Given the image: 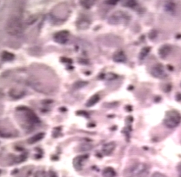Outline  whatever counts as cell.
Returning a JSON list of instances; mask_svg holds the SVG:
<instances>
[{"instance_id": "obj_1", "label": "cell", "mask_w": 181, "mask_h": 177, "mask_svg": "<svg viewBox=\"0 0 181 177\" xmlns=\"http://www.w3.org/2000/svg\"><path fill=\"white\" fill-rule=\"evenodd\" d=\"M148 170V166L143 163L136 164L126 168L123 175L125 177H143Z\"/></svg>"}, {"instance_id": "obj_2", "label": "cell", "mask_w": 181, "mask_h": 177, "mask_svg": "<svg viewBox=\"0 0 181 177\" xmlns=\"http://www.w3.org/2000/svg\"><path fill=\"white\" fill-rule=\"evenodd\" d=\"M181 121V115L176 110L167 112L164 120V124L168 128L173 129L176 128Z\"/></svg>"}, {"instance_id": "obj_3", "label": "cell", "mask_w": 181, "mask_h": 177, "mask_svg": "<svg viewBox=\"0 0 181 177\" xmlns=\"http://www.w3.org/2000/svg\"><path fill=\"white\" fill-rule=\"evenodd\" d=\"M129 19L130 16L127 13L119 10V11L113 13L112 15L110 16L108 23L112 25H119L125 23L127 20H129Z\"/></svg>"}, {"instance_id": "obj_4", "label": "cell", "mask_w": 181, "mask_h": 177, "mask_svg": "<svg viewBox=\"0 0 181 177\" xmlns=\"http://www.w3.org/2000/svg\"><path fill=\"white\" fill-rule=\"evenodd\" d=\"M151 73L152 77L160 79L165 78V77H167V76H168L166 72L165 71V68L164 66L160 63L155 65V66L152 68Z\"/></svg>"}, {"instance_id": "obj_5", "label": "cell", "mask_w": 181, "mask_h": 177, "mask_svg": "<svg viewBox=\"0 0 181 177\" xmlns=\"http://www.w3.org/2000/svg\"><path fill=\"white\" fill-rule=\"evenodd\" d=\"M68 38H69V32L67 31H61L60 32H58V33H57L54 36V39L55 42L61 44H65V43H66L67 40H68Z\"/></svg>"}, {"instance_id": "obj_6", "label": "cell", "mask_w": 181, "mask_h": 177, "mask_svg": "<svg viewBox=\"0 0 181 177\" xmlns=\"http://www.w3.org/2000/svg\"><path fill=\"white\" fill-rule=\"evenodd\" d=\"M87 155H80V156H78L74 160L73 164L74 168H75L77 170H80L83 168V165L84 163V161L87 160L88 158Z\"/></svg>"}, {"instance_id": "obj_7", "label": "cell", "mask_w": 181, "mask_h": 177, "mask_svg": "<svg viewBox=\"0 0 181 177\" xmlns=\"http://www.w3.org/2000/svg\"><path fill=\"white\" fill-rule=\"evenodd\" d=\"M171 51H172L171 46H170L168 44H165L161 46V47L159 48L158 54L161 59H165L166 57L170 55Z\"/></svg>"}, {"instance_id": "obj_8", "label": "cell", "mask_w": 181, "mask_h": 177, "mask_svg": "<svg viewBox=\"0 0 181 177\" xmlns=\"http://www.w3.org/2000/svg\"><path fill=\"white\" fill-rule=\"evenodd\" d=\"M127 60V57L122 50L116 51L113 55V61L116 63H124Z\"/></svg>"}, {"instance_id": "obj_9", "label": "cell", "mask_w": 181, "mask_h": 177, "mask_svg": "<svg viewBox=\"0 0 181 177\" xmlns=\"http://www.w3.org/2000/svg\"><path fill=\"white\" fill-rule=\"evenodd\" d=\"M116 147V143L115 142H111L104 144L102 148V151L104 155H109L114 151Z\"/></svg>"}, {"instance_id": "obj_10", "label": "cell", "mask_w": 181, "mask_h": 177, "mask_svg": "<svg viewBox=\"0 0 181 177\" xmlns=\"http://www.w3.org/2000/svg\"><path fill=\"white\" fill-rule=\"evenodd\" d=\"M26 116L28 119V120L31 123H39L40 122V119L35 115L32 111L28 110L26 111Z\"/></svg>"}, {"instance_id": "obj_11", "label": "cell", "mask_w": 181, "mask_h": 177, "mask_svg": "<svg viewBox=\"0 0 181 177\" xmlns=\"http://www.w3.org/2000/svg\"><path fill=\"white\" fill-rule=\"evenodd\" d=\"M44 133H42V132L38 133H37V134L33 136L32 137H31L30 138L28 139L27 142L30 144H34L35 142L40 141V140H41L44 138Z\"/></svg>"}, {"instance_id": "obj_12", "label": "cell", "mask_w": 181, "mask_h": 177, "mask_svg": "<svg viewBox=\"0 0 181 177\" xmlns=\"http://www.w3.org/2000/svg\"><path fill=\"white\" fill-rule=\"evenodd\" d=\"M102 175L104 177H116V172L112 168L107 167L103 170Z\"/></svg>"}, {"instance_id": "obj_13", "label": "cell", "mask_w": 181, "mask_h": 177, "mask_svg": "<svg viewBox=\"0 0 181 177\" xmlns=\"http://www.w3.org/2000/svg\"><path fill=\"white\" fill-rule=\"evenodd\" d=\"M165 10L167 12H169L170 14H174L175 12L176 8V4L172 2H166L164 6Z\"/></svg>"}, {"instance_id": "obj_14", "label": "cell", "mask_w": 181, "mask_h": 177, "mask_svg": "<svg viewBox=\"0 0 181 177\" xmlns=\"http://www.w3.org/2000/svg\"><path fill=\"white\" fill-rule=\"evenodd\" d=\"M99 100H100V97H99V96L98 95H94L87 101L86 106L87 107L93 106L95 105V104H96L99 102Z\"/></svg>"}, {"instance_id": "obj_15", "label": "cell", "mask_w": 181, "mask_h": 177, "mask_svg": "<svg viewBox=\"0 0 181 177\" xmlns=\"http://www.w3.org/2000/svg\"><path fill=\"white\" fill-rule=\"evenodd\" d=\"M151 49V47H148V46H147V47H144L143 49H142L141 51L139 54V59L140 60L144 59L145 57H146L148 55V53H150Z\"/></svg>"}, {"instance_id": "obj_16", "label": "cell", "mask_w": 181, "mask_h": 177, "mask_svg": "<svg viewBox=\"0 0 181 177\" xmlns=\"http://www.w3.org/2000/svg\"><path fill=\"white\" fill-rule=\"evenodd\" d=\"M2 57L3 61H12L14 59H15V55H14L11 53L4 51L2 54Z\"/></svg>"}, {"instance_id": "obj_17", "label": "cell", "mask_w": 181, "mask_h": 177, "mask_svg": "<svg viewBox=\"0 0 181 177\" xmlns=\"http://www.w3.org/2000/svg\"><path fill=\"white\" fill-rule=\"evenodd\" d=\"M122 6L127 8H133L137 6V2L133 0H127V1H123L122 3Z\"/></svg>"}, {"instance_id": "obj_18", "label": "cell", "mask_w": 181, "mask_h": 177, "mask_svg": "<svg viewBox=\"0 0 181 177\" xmlns=\"http://www.w3.org/2000/svg\"><path fill=\"white\" fill-rule=\"evenodd\" d=\"M80 2H81V4H82L84 8H90L94 4V2H92V1H82Z\"/></svg>"}, {"instance_id": "obj_19", "label": "cell", "mask_w": 181, "mask_h": 177, "mask_svg": "<svg viewBox=\"0 0 181 177\" xmlns=\"http://www.w3.org/2000/svg\"><path fill=\"white\" fill-rule=\"evenodd\" d=\"M12 136V133H10V132H7L4 130H2L0 129V137H2V138H10V137Z\"/></svg>"}, {"instance_id": "obj_20", "label": "cell", "mask_w": 181, "mask_h": 177, "mask_svg": "<svg viewBox=\"0 0 181 177\" xmlns=\"http://www.w3.org/2000/svg\"><path fill=\"white\" fill-rule=\"evenodd\" d=\"M87 82H84V81H79L77 82L75 84V87L76 88H82L83 86H86L87 85Z\"/></svg>"}, {"instance_id": "obj_21", "label": "cell", "mask_w": 181, "mask_h": 177, "mask_svg": "<svg viewBox=\"0 0 181 177\" xmlns=\"http://www.w3.org/2000/svg\"><path fill=\"white\" fill-rule=\"evenodd\" d=\"M157 35V32L156 30H152L150 33L148 34V38L151 40H153L155 39Z\"/></svg>"}, {"instance_id": "obj_22", "label": "cell", "mask_w": 181, "mask_h": 177, "mask_svg": "<svg viewBox=\"0 0 181 177\" xmlns=\"http://www.w3.org/2000/svg\"><path fill=\"white\" fill-rule=\"evenodd\" d=\"M106 77H107L108 80H114V79H116L117 78V75L114 73H108L106 75Z\"/></svg>"}, {"instance_id": "obj_23", "label": "cell", "mask_w": 181, "mask_h": 177, "mask_svg": "<svg viewBox=\"0 0 181 177\" xmlns=\"http://www.w3.org/2000/svg\"><path fill=\"white\" fill-rule=\"evenodd\" d=\"M92 148L90 144H83L81 147V151H89Z\"/></svg>"}, {"instance_id": "obj_24", "label": "cell", "mask_w": 181, "mask_h": 177, "mask_svg": "<svg viewBox=\"0 0 181 177\" xmlns=\"http://www.w3.org/2000/svg\"><path fill=\"white\" fill-rule=\"evenodd\" d=\"M151 177H167V176L165 175H164V174H162V173H161V172H156L152 174Z\"/></svg>"}, {"instance_id": "obj_25", "label": "cell", "mask_w": 181, "mask_h": 177, "mask_svg": "<svg viewBox=\"0 0 181 177\" xmlns=\"http://www.w3.org/2000/svg\"><path fill=\"white\" fill-rule=\"evenodd\" d=\"M26 155H22L21 156H20V157L18 159V160H17V162L18 163H20V162H22L23 161L25 160V159H26Z\"/></svg>"}, {"instance_id": "obj_26", "label": "cell", "mask_w": 181, "mask_h": 177, "mask_svg": "<svg viewBox=\"0 0 181 177\" xmlns=\"http://www.w3.org/2000/svg\"><path fill=\"white\" fill-rule=\"evenodd\" d=\"M106 3H108V4H111V5H116L117 3V1H106Z\"/></svg>"}, {"instance_id": "obj_27", "label": "cell", "mask_w": 181, "mask_h": 177, "mask_svg": "<svg viewBox=\"0 0 181 177\" xmlns=\"http://www.w3.org/2000/svg\"><path fill=\"white\" fill-rule=\"evenodd\" d=\"M176 100H177V101H181V93H178L176 94Z\"/></svg>"}, {"instance_id": "obj_28", "label": "cell", "mask_w": 181, "mask_h": 177, "mask_svg": "<svg viewBox=\"0 0 181 177\" xmlns=\"http://www.w3.org/2000/svg\"><path fill=\"white\" fill-rule=\"evenodd\" d=\"M178 170L179 172V177H181V163L178 165Z\"/></svg>"}, {"instance_id": "obj_29", "label": "cell", "mask_w": 181, "mask_h": 177, "mask_svg": "<svg viewBox=\"0 0 181 177\" xmlns=\"http://www.w3.org/2000/svg\"><path fill=\"white\" fill-rule=\"evenodd\" d=\"M49 177H56V176L54 174H51Z\"/></svg>"}, {"instance_id": "obj_30", "label": "cell", "mask_w": 181, "mask_h": 177, "mask_svg": "<svg viewBox=\"0 0 181 177\" xmlns=\"http://www.w3.org/2000/svg\"><path fill=\"white\" fill-rule=\"evenodd\" d=\"M0 172H1V171H0Z\"/></svg>"}]
</instances>
